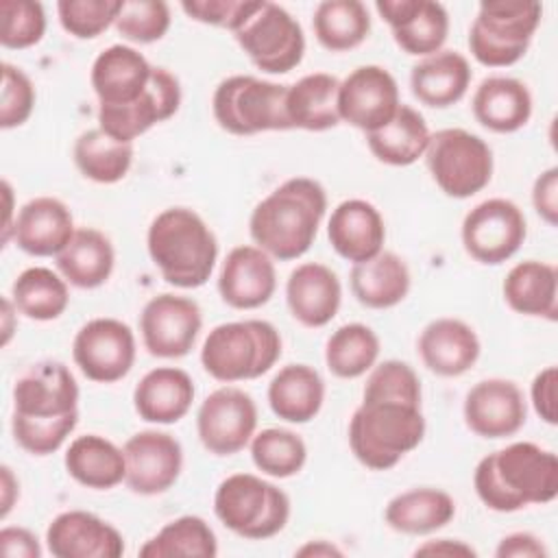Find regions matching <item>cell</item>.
<instances>
[{
	"instance_id": "1",
	"label": "cell",
	"mask_w": 558,
	"mask_h": 558,
	"mask_svg": "<svg viewBox=\"0 0 558 558\" xmlns=\"http://www.w3.org/2000/svg\"><path fill=\"white\" fill-rule=\"evenodd\" d=\"M76 423L78 384L63 362H37L15 379L11 434L24 451L33 456L54 453Z\"/></svg>"
},
{
	"instance_id": "2",
	"label": "cell",
	"mask_w": 558,
	"mask_h": 558,
	"mask_svg": "<svg viewBox=\"0 0 558 558\" xmlns=\"http://www.w3.org/2000/svg\"><path fill=\"white\" fill-rule=\"evenodd\" d=\"M327 214V192L310 177H292L264 196L251 211L248 233L272 259L303 257Z\"/></svg>"
},
{
	"instance_id": "3",
	"label": "cell",
	"mask_w": 558,
	"mask_h": 558,
	"mask_svg": "<svg viewBox=\"0 0 558 558\" xmlns=\"http://www.w3.org/2000/svg\"><path fill=\"white\" fill-rule=\"evenodd\" d=\"M480 501L495 512L549 504L558 495V458L530 440H517L484 456L473 471Z\"/></svg>"
},
{
	"instance_id": "4",
	"label": "cell",
	"mask_w": 558,
	"mask_h": 558,
	"mask_svg": "<svg viewBox=\"0 0 558 558\" xmlns=\"http://www.w3.org/2000/svg\"><path fill=\"white\" fill-rule=\"evenodd\" d=\"M146 248L163 281L183 290L205 286L218 259L214 231L190 207L159 211L148 225Z\"/></svg>"
},
{
	"instance_id": "5",
	"label": "cell",
	"mask_w": 558,
	"mask_h": 558,
	"mask_svg": "<svg viewBox=\"0 0 558 558\" xmlns=\"http://www.w3.org/2000/svg\"><path fill=\"white\" fill-rule=\"evenodd\" d=\"M425 436L421 403L399 399H362L349 421V447L360 464L388 471Z\"/></svg>"
},
{
	"instance_id": "6",
	"label": "cell",
	"mask_w": 558,
	"mask_h": 558,
	"mask_svg": "<svg viewBox=\"0 0 558 558\" xmlns=\"http://www.w3.org/2000/svg\"><path fill=\"white\" fill-rule=\"evenodd\" d=\"M281 357L277 327L262 318H244L216 325L203 347L201 364L209 377L222 384L257 379Z\"/></svg>"
},
{
	"instance_id": "7",
	"label": "cell",
	"mask_w": 558,
	"mask_h": 558,
	"mask_svg": "<svg viewBox=\"0 0 558 558\" xmlns=\"http://www.w3.org/2000/svg\"><path fill=\"white\" fill-rule=\"evenodd\" d=\"M214 514L246 541L277 536L290 521V497L255 473L227 475L214 493Z\"/></svg>"
},
{
	"instance_id": "8",
	"label": "cell",
	"mask_w": 558,
	"mask_h": 558,
	"mask_svg": "<svg viewBox=\"0 0 558 558\" xmlns=\"http://www.w3.org/2000/svg\"><path fill=\"white\" fill-rule=\"evenodd\" d=\"M543 4L532 0H488L469 28V50L486 68L514 65L527 52L541 24Z\"/></svg>"
},
{
	"instance_id": "9",
	"label": "cell",
	"mask_w": 558,
	"mask_h": 558,
	"mask_svg": "<svg viewBox=\"0 0 558 558\" xmlns=\"http://www.w3.org/2000/svg\"><path fill=\"white\" fill-rule=\"evenodd\" d=\"M286 94L288 85L253 74H233L216 85L211 113L222 131L240 137L266 131H290Z\"/></svg>"
},
{
	"instance_id": "10",
	"label": "cell",
	"mask_w": 558,
	"mask_h": 558,
	"mask_svg": "<svg viewBox=\"0 0 558 558\" xmlns=\"http://www.w3.org/2000/svg\"><path fill=\"white\" fill-rule=\"evenodd\" d=\"M423 157L434 183L451 198H471L493 179L490 146L466 129L432 133Z\"/></svg>"
},
{
	"instance_id": "11",
	"label": "cell",
	"mask_w": 558,
	"mask_h": 558,
	"mask_svg": "<svg viewBox=\"0 0 558 558\" xmlns=\"http://www.w3.org/2000/svg\"><path fill=\"white\" fill-rule=\"evenodd\" d=\"M233 37L251 63L268 74L294 70L305 54V35L296 17L268 0H262L259 9Z\"/></svg>"
},
{
	"instance_id": "12",
	"label": "cell",
	"mask_w": 558,
	"mask_h": 558,
	"mask_svg": "<svg viewBox=\"0 0 558 558\" xmlns=\"http://www.w3.org/2000/svg\"><path fill=\"white\" fill-rule=\"evenodd\" d=\"M527 235L525 216L517 203L495 196L477 203L462 220L464 251L480 264L497 266L519 253Z\"/></svg>"
},
{
	"instance_id": "13",
	"label": "cell",
	"mask_w": 558,
	"mask_h": 558,
	"mask_svg": "<svg viewBox=\"0 0 558 558\" xmlns=\"http://www.w3.org/2000/svg\"><path fill=\"white\" fill-rule=\"evenodd\" d=\"M133 329L111 316L87 320L72 340V360L96 384H113L129 375L135 364Z\"/></svg>"
},
{
	"instance_id": "14",
	"label": "cell",
	"mask_w": 558,
	"mask_h": 558,
	"mask_svg": "<svg viewBox=\"0 0 558 558\" xmlns=\"http://www.w3.org/2000/svg\"><path fill=\"white\" fill-rule=\"evenodd\" d=\"M257 427V405L248 392L235 386H222L209 392L196 412V434L203 447L214 456H233L242 451Z\"/></svg>"
},
{
	"instance_id": "15",
	"label": "cell",
	"mask_w": 558,
	"mask_h": 558,
	"mask_svg": "<svg viewBox=\"0 0 558 558\" xmlns=\"http://www.w3.org/2000/svg\"><path fill=\"white\" fill-rule=\"evenodd\" d=\"M203 327V312L190 296L163 292L146 301L140 314L142 344L153 357L177 360L187 355Z\"/></svg>"
},
{
	"instance_id": "16",
	"label": "cell",
	"mask_w": 558,
	"mask_h": 558,
	"mask_svg": "<svg viewBox=\"0 0 558 558\" xmlns=\"http://www.w3.org/2000/svg\"><path fill=\"white\" fill-rule=\"evenodd\" d=\"M401 105L395 76L375 63L357 65L338 87L340 122L373 133L388 124Z\"/></svg>"
},
{
	"instance_id": "17",
	"label": "cell",
	"mask_w": 558,
	"mask_h": 558,
	"mask_svg": "<svg viewBox=\"0 0 558 558\" xmlns=\"http://www.w3.org/2000/svg\"><path fill=\"white\" fill-rule=\"evenodd\" d=\"M122 451L126 460L124 484L135 495H161L172 488L181 475L183 449L168 432L142 429L124 442Z\"/></svg>"
},
{
	"instance_id": "18",
	"label": "cell",
	"mask_w": 558,
	"mask_h": 558,
	"mask_svg": "<svg viewBox=\"0 0 558 558\" xmlns=\"http://www.w3.org/2000/svg\"><path fill=\"white\" fill-rule=\"evenodd\" d=\"M462 414L475 436L497 440L514 436L525 425L527 405L512 379L488 377L466 392Z\"/></svg>"
},
{
	"instance_id": "19",
	"label": "cell",
	"mask_w": 558,
	"mask_h": 558,
	"mask_svg": "<svg viewBox=\"0 0 558 558\" xmlns=\"http://www.w3.org/2000/svg\"><path fill=\"white\" fill-rule=\"evenodd\" d=\"M181 105L179 78L166 68L155 65L153 81L148 89L129 107L102 109L98 107V126L116 137L118 142L133 144L140 135L159 122L170 120Z\"/></svg>"
},
{
	"instance_id": "20",
	"label": "cell",
	"mask_w": 558,
	"mask_h": 558,
	"mask_svg": "<svg viewBox=\"0 0 558 558\" xmlns=\"http://www.w3.org/2000/svg\"><path fill=\"white\" fill-rule=\"evenodd\" d=\"M377 13L390 26L395 44L412 57L442 50L449 35V13L434 0H377Z\"/></svg>"
},
{
	"instance_id": "21",
	"label": "cell",
	"mask_w": 558,
	"mask_h": 558,
	"mask_svg": "<svg viewBox=\"0 0 558 558\" xmlns=\"http://www.w3.org/2000/svg\"><path fill=\"white\" fill-rule=\"evenodd\" d=\"M155 65L133 46L113 44L105 48L92 63L89 83L98 98V107H129L148 89Z\"/></svg>"
},
{
	"instance_id": "22",
	"label": "cell",
	"mask_w": 558,
	"mask_h": 558,
	"mask_svg": "<svg viewBox=\"0 0 558 558\" xmlns=\"http://www.w3.org/2000/svg\"><path fill=\"white\" fill-rule=\"evenodd\" d=\"M277 290L272 257L255 244L231 248L218 272V294L233 310H257Z\"/></svg>"
},
{
	"instance_id": "23",
	"label": "cell",
	"mask_w": 558,
	"mask_h": 558,
	"mask_svg": "<svg viewBox=\"0 0 558 558\" xmlns=\"http://www.w3.org/2000/svg\"><path fill=\"white\" fill-rule=\"evenodd\" d=\"M46 547L54 558H120L124 536L94 512L65 510L48 523Z\"/></svg>"
},
{
	"instance_id": "24",
	"label": "cell",
	"mask_w": 558,
	"mask_h": 558,
	"mask_svg": "<svg viewBox=\"0 0 558 558\" xmlns=\"http://www.w3.org/2000/svg\"><path fill=\"white\" fill-rule=\"evenodd\" d=\"M286 303L292 318L303 327H325L336 318L342 303L340 279L320 262H303L286 281Z\"/></svg>"
},
{
	"instance_id": "25",
	"label": "cell",
	"mask_w": 558,
	"mask_h": 558,
	"mask_svg": "<svg viewBox=\"0 0 558 558\" xmlns=\"http://www.w3.org/2000/svg\"><path fill=\"white\" fill-rule=\"evenodd\" d=\"M416 351L421 362L438 377H460L480 357L482 344L475 329L460 318H436L418 336Z\"/></svg>"
},
{
	"instance_id": "26",
	"label": "cell",
	"mask_w": 558,
	"mask_h": 558,
	"mask_svg": "<svg viewBox=\"0 0 558 558\" xmlns=\"http://www.w3.org/2000/svg\"><path fill=\"white\" fill-rule=\"evenodd\" d=\"M74 218L68 205L54 196L26 201L13 225V242L33 257H57L74 235Z\"/></svg>"
},
{
	"instance_id": "27",
	"label": "cell",
	"mask_w": 558,
	"mask_h": 558,
	"mask_svg": "<svg viewBox=\"0 0 558 558\" xmlns=\"http://www.w3.org/2000/svg\"><path fill=\"white\" fill-rule=\"evenodd\" d=\"M327 238L342 259L360 264L384 251L386 225L373 203L364 198H347L331 209Z\"/></svg>"
},
{
	"instance_id": "28",
	"label": "cell",
	"mask_w": 558,
	"mask_h": 558,
	"mask_svg": "<svg viewBox=\"0 0 558 558\" xmlns=\"http://www.w3.org/2000/svg\"><path fill=\"white\" fill-rule=\"evenodd\" d=\"M194 395V381L183 368L157 366L137 381L133 408L146 423L172 425L190 412Z\"/></svg>"
},
{
	"instance_id": "29",
	"label": "cell",
	"mask_w": 558,
	"mask_h": 558,
	"mask_svg": "<svg viewBox=\"0 0 558 558\" xmlns=\"http://www.w3.org/2000/svg\"><path fill=\"white\" fill-rule=\"evenodd\" d=\"M473 72L458 50H438L412 65L410 89L414 98L432 109H447L460 102L471 85Z\"/></svg>"
},
{
	"instance_id": "30",
	"label": "cell",
	"mask_w": 558,
	"mask_h": 558,
	"mask_svg": "<svg viewBox=\"0 0 558 558\" xmlns=\"http://www.w3.org/2000/svg\"><path fill=\"white\" fill-rule=\"evenodd\" d=\"M475 120L493 133H514L532 118V94L514 76L484 78L471 98Z\"/></svg>"
},
{
	"instance_id": "31",
	"label": "cell",
	"mask_w": 558,
	"mask_h": 558,
	"mask_svg": "<svg viewBox=\"0 0 558 558\" xmlns=\"http://www.w3.org/2000/svg\"><path fill=\"white\" fill-rule=\"evenodd\" d=\"M268 405L288 423H310L323 408L325 381L310 364H286L268 384Z\"/></svg>"
},
{
	"instance_id": "32",
	"label": "cell",
	"mask_w": 558,
	"mask_h": 558,
	"mask_svg": "<svg viewBox=\"0 0 558 558\" xmlns=\"http://www.w3.org/2000/svg\"><path fill=\"white\" fill-rule=\"evenodd\" d=\"M59 275L74 288L94 290L109 281L116 266L111 240L94 229L81 227L74 231L65 248L54 257Z\"/></svg>"
},
{
	"instance_id": "33",
	"label": "cell",
	"mask_w": 558,
	"mask_h": 558,
	"mask_svg": "<svg viewBox=\"0 0 558 558\" xmlns=\"http://www.w3.org/2000/svg\"><path fill=\"white\" fill-rule=\"evenodd\" d=\"M63 464L76 484L94 490L116 488L126 477L124 451L98 434L76 436L65 449Z\"/></svg>"
},
{
	"instance_id": "34",
	"label": "cell",
	"mask_w": 558,
	"mask_h": 558,
	"mask_svg": "<svg viewBox=\"0 0 558 558\" xmlns=\"http://www.w3.org/2000/svg\"><path fill=\"white\" fill-rule=\"evenodd\" d=\"M349 283L357 303L368 310H388L408 296L412 277L397 253L381 251L366 262L353 264Z\"/></svg>"
},
{
	"instance_id": "35",
	"label": "cell",
	"mask_w": 558,
	"mask_h": 558,
	"mask_svg": "<svg viewBox=\"0 0 558 558\" xmlns=\"http://www.w3.org/2000/svg\"><path fill=\"white\" fill-rule=\"evenodd\" d=\"M501 292L512 312L556 320L558 272L554 264L538 259L514 264L501 283Z\"/></svg>"
},
{
	"instance_id": "36",
	"label": "cell",
	"mask_w": 558,
	"mask_h": 558,
	"mask_svg": "<svg viewBox=\"0 0 558 558\" xmlns=\"http://www.w3.org/2000/svg\"><path fill=\"white\" fill-rule=\"evenodd\" d=\"M338 87L340 81L327 72H312L288 85L286 113L290 126L314 133L338 126Z\"/></svg>"
},
{
	"instance_id": "37",
	"label": "cell",
	"mask_w": 558,
	"mask_h": 558,
	"mask_svg": "<svg viewBox=\"0 0 558 558\" xmlns=\"http://www.w3.org/2000/svg\"><path fill=\"white\" fill-rule=\"evenodd\" d=\"M456 517V501L449 493L432 486L410 488L395 495L384 508V521L390 530L401 534H432L451 523Z\"/></svg>"
},
{
	"instance_id": "38",
	"label": "cell",
	"mask_w": 558,
	"mask_h": 558,
	"mask_svg": "<svg viewBox=\"0 0 558 558\" xmlns=\"http://www.w3.org/2000/svg\"><path fill=\"white\" fill-rule=\"evenodd\" d=\"M429 137L432 133L425 118L414 107L401 102L388 124L366 133V146L377 161L403 168L425 155Z\"/></svg>"
},
{
	"instance_id": "39",
	"label": "cell",
	"mask_w": 558,
	"mask_h": 558,
	"mask_svg": "<svg viewBox=\"0 0 558 558\" xmlns=\"http://www.w3.org/2000/svg\"><path fill=\"white\" fill-rule=\"evenodd\" d=\"M74 166L78 172L102 185L122 181L133 166V144L118 142L100 126L83 131L74 142Z\"/></svg>"
},
{
	"instance_id": "40",
	"label": "cell",
	"mask_w": 558,
	"mask_h": 558,
	"mask_svg": "<svg viewBox=\"0 0 558 558\" xmlns=\"http://www.w3.org/2000/svg\"><path fill=\"white\" fill-rule=\"evenodd\" d=\"M11 301L31 320H54L68 310V281L46 266L24 268L11 283Z\"/></svg>"
},
{
	"instance_id": "41",
	"label": "cell",
	"mask_w": 558,
	"mask_h": 558,
	"mask_svg": "<svg viewBox=\"0 0 558 558\" xmlns=\"http://www.w3.org/2000/svg\"><path fill=\"white\" fill-rule=\"evenodd\" d=\"M312 28L325 50L347 52L368 37L371 15L360 0H325L314 9Z\"/></svg>"
},
{
	"instance_id": "42",
	"label": "cell",
	"mask_w": 558,
	"mask_h": 558,
	"mask_svg": "<svg viewBox=\"0 0 558 558\" xmlns=\"http://www.w3.org/2000/svg\"><path fill=\"white\" fill-rule=\"evenodd\" d=\"M216 554V534L209 523L196 514H183L168 521L140 547L142 558H214Z\"/></svg>"
},
{
	"instance_id": "43",
	"label": "cell",
	"mask_w": 558,
	"mask_h": 558,
	"mask_svg": "<svg viewBox=\"0 0 558 558\" xmlns=\"http://www.w3.org/2000/svg\"><path fill=\"white\" fill-rule=\"evenodd\" d=\"M379 338L364 323H347L331 331L325 342V364L340 379H355L368 373L379 357Z\"/></svg>"
},
{
	"instance_id": "44",
	"label": "cell",
	"mask_w": 558,
	"mask_h": 558,
	"mask_svg": "<svg viewBox=\"0 0 558 558\" xmlns=\"http://www.w3.org/2000/svg\"><path fill=\"white\" fill-rule=\"evenodd\" d=\"M248 449L257 471L277 480L296 475L307 462L305 440L286 427H266L257 432L251 438Z\"/></svg>"
},
{
	"instance_id": "45",
	"label": "cell",
	"mask_w": 558,
	"mask_h": 558,
	"mask_svg": "<svg viewBox=\"0 0 558 558\" xmlns=\"http://www.w3.org/2000/svg\"><path fill=\"white\" fill-rule=\"evenodd\" d=\"M170 7L163 0H122L116 31L133 44L159 41L170 28Z\"/></svg>"
},
{
	"instance_id": "46",
	"label": "cell",
	"mask_w": 558,
	"mask_h": 558,
	"mask_svg": "<svg viewBox=\"0 0 558 558\" xmlns=\"http://www.w3.org/2000/svg\"><path fill=\"white\" fill-rule=\"evenodd\" d=\"M0 44L9 50H24L41 41L46 33V11L35 0H2L0 2Z\"/></svg>"
},
{
	"instance_id": "47",
	"label": "cell",
	"mask_w": 558,
	"mask_h": 558,
	"mask_svg": "<svg viewBox=\"0 0 558 558\" xmlns=\"http://www.w3.org/2000/svg\"><path fill=\"white\" fill-rule=\"evenodd\" d=\"M122 0H59L61 28L76 39H94L116 24Z\"/></svg>"
},
{
	"instance_id": "48",
	"label": "cell",
	"mask_w": 558,
	"mask_h": 558,
	"mask_svg": "<svg viewBox=\"0 0 558 558\" xmlns=\"http://www.w3.org/2000/svg\"><path fill=\"white\" fill-rule=\"evenodd\" d=\"M421 379L416 371L401 360H384L368 371L362 399H399L421 403Z\"/></svg>"
},
{
	"instance_id": "49",
	"label": "cell",
	"mask_w": 558,
	"mask_h": 558,
	"mask_svg": "<svg viewBox=\"0 0 558 558\" xmlns=\"http://www.w3.org/2000/svg\"><path fill=\"white\" fill-rule=\"evenodd\" d=\"M37 92L28 74L13 65L2 63V94H0V126L4 131L22 126L35 109Z\"/></svg>"
},
{
	"instance_id": "50",
	"label": "cell",
	"mask_w": 558,
	"mask_h": 558,
	"mask_svg": "<svg viewBox=\"0 0 558 558\" xmlns=\"http://www.w3.org/2000/svg\"><path fill=\"white\" fill-rule=\"evenodd\" d=\"M259 4L262 0H183L181 9L190 20L235 33L248 22Z\"/></svg>"
},
{
	"instance_id": "51",
	"label": "cell",
	"mask_w": 558,
	"mask_h": 558,
	"mask_svg": "<svg viewBox=\"0 0 558 558\" xmlns=\"http://www.w3.org/2000/svg\"><path fill=\"white\" fill-rule=\"evenodd\" d=\"M556 384H558V371H556V366H547L541 373H536V377L532 379V386H530V399H532L534 412L547 425L558 423Z\"/></svg>"
},
{
	"instance_id": "52",
	"label": "cell",
	"mask_w": 558,
	"mask_h": 558,
	"mask_svg": "<svg viewBox=\"0 0 558 558\" xmlns=\"http://www.w3.org/2000/svg\"><path fill=\"white\" fill-rule=\"evenodd\" d=\"M532 205L536 214L549 225H558V168L543 170L532 185Z\"/></svg>"
},
{
	"instance_id": "53",
	"label": "cell",
	"mask_w": 558,
	"mask_h": 558,
	"mask_svg": "<svg viewBox=\"0 0 558 558\" xmlns=\"http://www.w3.org/2000/svg\"><path fill=\"white\" fill-rule=\"evenodd\" d=\"M0 551L7 558H39L41 545L31 530L7 525L0 530Z\"/></svg>"
},
{
	"instance_id": "54",
	"label": "cell",
	"mask_w": 558,
	"mask_h": 558,
	"mask_svg": "<svg viewBox=\"0 0 558 558\" xmlns=\"http://www.w3.org/2000/svg\"><path fill=\"white\" fill-rule=\"evenodd\" d=\"M497 558H545V543L532 532H512L504 536L495 549Z\"/></svg>"
},
{
	"instance_id": "55",
	"label": "cell",
	"mask_w": 558,
	"mask_h": 558,
	"mask_svg": "<svg viewBox=\"0 0 558 558\" xmlns=\"http://www.w3.org/2000/svg\"><path fill=\"white\" fill-rule=\"evenodd\" d=\"M416 556H477V551L458 538H436L414 549Z\"/></svg>"
},
{
	"instance_id": "56",
	"label": "cell",
	"mask_w": 558,
	"mask_h": 558,
	"mask_svg": "<svg viewBox=\"0 0 558 558\" xmlns=\"http://www.w3.org/2000/svg\"><path fill=\"white\" fill-rule=\"evenodd\" d=\"M0 488H2L0 490V517L7 519L20 497V482L9 464L0 466Z\"/></svg>"
},
{
	"instance_id": "57",
	"label": "cell",
	"mask_w": 558,
	"mask_h": 558,
	"mask_svg": "<svg viewBox=\"0 0 558 558\" xmlns=\"http://www.w3.org/2000/svg\"><path fill=\"white\" fill-rule=\"evenodd\" d=\"M2 196H4V225H2V244H9V240L13 238V190L9 185V181H2Z\"/></svg>"
},
{
	"instance_id": "58",
	"label": "cell",
	"mask_w": 558,
	"mask_h": 558,
	"mask_svg": "<svg viewBox=\"0 0 558 558\" xmlns=\"http://www.w3.org/2000/svg\"><path fill=\"white\" fill-rule=\"evenodd\" d=\"M296 556H342V551L336 545L318 538V541H310L303 547H299Z\"/></svg>"
},
{
	"instance_id": "59",
	"label": "cell",
	"mask_w": 558,
	"mask_h": 558,
	"mask_svg": "<svg viewBox=\"0 0 558 558\" xmlns=\"http://www.w3.org/2000/svg\"><path fill=\"white\" fill-rule=\"evenodd\" d=\"M13 312H17V307L9 296H4L2 299V347L9 344L13 333Z\"/></svg>"
}]
</instances>
